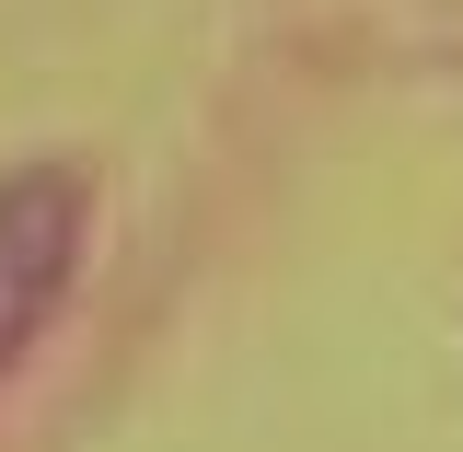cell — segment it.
<instances>
[{
	"instance_id": "1",
	"label": "cell",
	"mask_w": 463,
	"mask_h": 452,
	"mask_svg": "<svg viewBox=\"0 0 463 452\" xmlns=\"http://www.w3.org/2000/svg\"><path fill=\"white\" fill-rule=\"evenodd\" d=\"M81 232H93V186L70 163H24L0 174V371L35 348V325L58 313V290L81 267Z\"/></svg>"
}]
</instances>
